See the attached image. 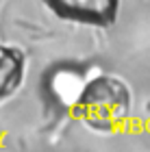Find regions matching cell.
Here are the masks:
<instances>
[{"label":"cell","instance_id":"7a4b0ae2","mask_svg":"<svg viewBox=\"0 0 150 152\" xmlns=\"http://www.w3.org/2000/svg\"><path fill=\"white\" fill-rule=\"evenodd\" d=\"M57 15L94 26L111 24L120 11V0H46Z\"/></svg>","mask_w":150,"mask_h":152},{"label":"cell","instance_id":"6da1fadb","mask_svg":"<svg viewBox=\"0 0 150 152\" xmlns=\"http://www.w3.org/2000/svg\"><path fill=\"white\" fill-rule=\"evenodd\" d=\"M133 94L122 78L98 74L89 78L76 98V113L85 126L96 133H113L128 120Z\"/></svg>","mask_w":150,"mask_h":152},{"label":"cell","instance_id":"3957f363","mask_svg":"<svg viewBox=\"0 0 150 152\" xmlns=\"http://www.w3.org/2000/svg\"><path fill=\"white\" fill-rule=\"evenodd\" d=\"M24 76V59L15 50L0 52V96L15 91Z\"/></svg>","mask_w":150,"mask_h":152}]
</instances>
